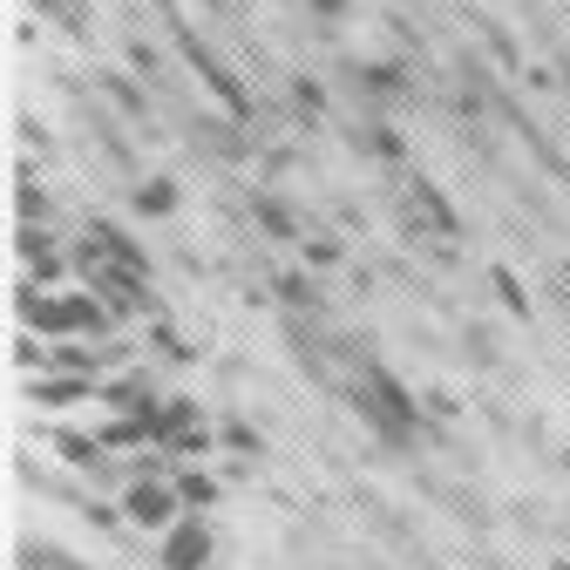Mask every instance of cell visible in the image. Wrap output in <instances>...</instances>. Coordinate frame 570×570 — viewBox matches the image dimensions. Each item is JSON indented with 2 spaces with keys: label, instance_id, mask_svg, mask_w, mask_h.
I'll use <instances>...</instances> for the list:
<instances>
[{
  "label": "cell",
  "instance_id": "cell-4",
  "mask_svg": "<svg viewBox=\"0 0 570 570\" xmlns=\"http://www.w3.org/2000/svg\"><path fill=\"white\" fill-rule=\"evenodd\" d=\"M184 55H190V68H197V82H204L210 96H218V109H225L232 122H245V116H252V96H245V82H238L232 68H225L218 55L204 48V41H184Z\"/></svg>",
  "mask_w": 570,
  "mask_h": 570
},
{
  "label": "cell",
  "instance_id": "cell-3",
  "mask_svg": "<svg viewBox=\"0 0 570 570\" xmlns=\"http://www.w3.org/2000/svg\"><path fill=\"white\" fill-rule=\"evenodd\" d=\"M210 557H218V530H210L204 510H184V517L157 537V563H164V570H210Z\"/></svg>",
  "mask_w": 570,
  "mask_h": 570
},
{
  "label": "cell",
  "instance_id": "cell-13",
  "mask_svg": "<svg viewBox=\"0 0 570 570\" xmlns=\"http://www.w3.org/2000/svg\"><path fill=\"white\" fill-rule=\"evenodd\" d=\"M218 442H225V449H238V455H258V449H265L245 421H225V428H218Z\"/></svg>",
  "mask_w": 570,
  "mask_h": 570
},
{
  "label": "cell",
  "instance_id": "cell-20",
  "mask_svg": "<svg viewBox=\"0 0 570 570\" xmlns=\"http://www.w3.org/2000/svg\"><path fill=\"white\" fill-rule=\"evenodd\" d=\"M557 570H570V563H557Z\"/></svg>",
  "mask_w": 570,
  "mask_h": 570
},
{
  "label": "cell",
  "instance_id": "cell-2",
  "mask_svg": "<svg viewBox=\"0 0 570 570\" xmlns=\"http://www.w3.org/2000/svg\"><path fill=\"white\" fill-rule=\"evenodd\" d=\"M361 407H367V421L381 428V442H394V449L414 442L421 414H414V401L401 394V381H394L387 367H367V374H361Z\"/></svg>",
  "mask_w": 570,
  "mask_h": 570
},
{
  "label": "cell",
  "instance_id": "cell-12",
  "mask_svg": "<svg viewBox=\"0 0 570 570\" xmlns=\"http://www.w3.org/2000/svg\"><path fill=\"white\" fill-rule=\"evenodd\" d=\"M299 252H306V265H313V272H333V265H340V238H306Z\"/></svg>",
  "mask_w": 570,
  "mask_h": 570
},
{
  "label": "cell",
  "instance_id": "cell-7",
  "mask_svg": "<svg viewBox=\"0 0 570 570\" xmlns=\"http://www.w3.org/2000/svg\"><path fill=\"white\" fill-rule=\"evenodd\" d=\"M414 204L428 210V225H435L442 238H462V218H455V204H449V197H442L435 184H414Z\"/></svg>",
  "mask_w": 570,
  "mask_h": 570
},
{
  "label": "cell",
  "instance_id": "cell-21",
  "mask_svg": "<svg viewBox=\"0 0 570 570\" xmlns=\"http://www.w3.org/2000/svg\"><path fill=\"white\" fill-rule=\"evenodd\" d=\"M563 462H570V455H563Z\"/></svg>",
  "mask_w": 570,
  "mask_h": 570
},
{
  "label": "cell",
  "instance_id": "cell-14",
  "mask_svg": "<svg viewBox=\"0 0 570 570\" xmlns=\"http://www.w3.org/2000/svg\"><path fill=\"white\" fill-rule=\"evenodd\" d=\"M41 361H55V346L41 353V346H35V333L21 326V340H14V367H41Z\"/></svg>",
  "mask_w": 570,
  "mask_h": 570
},
{
  "label": "cell",
  "instance_id": "cell-1",
  "mask_svg": "<svg viewBox=\"0 0 570 570\" xmlns=\"http://www.w3.org/2000/svg\"><path fill=\"white\" fill-rule=\"evenodd\" d=\"M177 517H184V495H177V475L170 469H129L122 475V523L129 530L164 537Z\"/></svg>",
  "mask_w": 570,
  "mask_h": 570
},
{
  "label": "cell",
  "instance_id": "cell-10",
  "mask_svg": "<svg viewBox=\"0 0 570 570\" xmlns=\"http://www.w3.org/2000/svg\"><path fill=\"white\" fill-rule=\"evenodd\" d=\"M367 142H374V150H381V164H394V170L407 164V150H401V136H394L387 122H374V129H367Z\"/></svg>",
  "mask_w": 570,
  "mask_h": 570
},
{
  "label": "cell",
  "instance_id": "cell-9",
  "mask_svg": "<svg viewBox=\"0 0 570 570\" xmlns=\"http://www.w3.org/2000/svg\"><path fill=\"white\" fill-rule=\"evenodd\" d=\"M489 285H495V299H503L517 320H530V293L517 285V272H510V265H489Z\"/></svg>",
  "mask_w": 570,
  "mask_h": 570
},
{
  "label": "cell",
  "instance_id": "cell-6",
  "mask_svg": "<svg viewBox=\"0 0 570 570\" xmlns=\"http://www.w3.org/2000/svg\"><path fill=\"white\" fill-rule=\"evenodd\" d=\"M252 218H258L265 238H299V218H293V204H285L278 190H265V197L252 204Z\"/></svg>",
  "mask_w": 570,
  "mask_h": 570
},
{
  "label": "cell",
  "instance_id": "cell-15",
  "mask_svg": "<svg viewBox=\"0 0 570 570\" xmlns=\"http://www.w3.org/2000/svg\"><path fill=\"white\" fill-rule=\"evenodd\" d=\"M129 68H136L142 82H157V48L150 41H129Z\"/></svg>",
  "mask_w": 570,
  "mask_h": 570
},
{
  "label": "cell",
  "instance_id": "cell-8",
  "mask_svg": "<svg viewBox=\"0 0 570 570\" xmlns=\"http://www.w3.org/2000/svg\"><path fill=\"white\" fill-rule=\"evenodd\" d=\"M170 475H177L184 510H210V503H218V475H210V469H170Z\"/></svg>",
  "mask_w": 570,
  "mask_h": 570
},
{
  "label": "cell",
  "instance_id": "cell-16",
  "mask_svg": "<svg viewBox=\"0 0 570 570\" xmlns=\"http://www.w3.org/2000/svg\"><path fill=\"white\" fill-rule=\"evenodd\" d=\"M293 102H299V109H306V116H320V109H326V89H320V82H306V76H299V82H293Z\"/></svg>",
  "mask_w": 570,
  "mask_h": 570
},
{
  "label": "cell",
  "instance_id": "cell-11",
  "mask_svg": "<svg viewBox=\"0 0 570 570\" xmlns=\"http://www.w3.org/2000/svg\"><path fill=\"white\" fill-rule=\"evenodd\" d=\"M102 89L116 96V109H122V116H142V89H136V82H122V76H102Z\"/></svg>",
  "mask_w": 570,
  "mask_h": 570
},
{
  "label": "cell",
  "instance_id": "cell-19",
  "mask_svg": "<svg viewBox=\"0 0 570 570\" xmlns=\"http://www.w3.org/2000/svg\"><path fill=\"white\" fill-rule=\"evenodd\" d=\"M563 278H570V258H563Z\"/></svg>",
  "mask_w": 570,
  "mask_h": 570
},
{
  "label": "cell",
  "instance_id": "cell-17",
  "mask_svg": "<svg viewBox=\"0 0 570 570\" xmlns=\"http://www.w3.org/2000/svg\"><path fill=\"white\" fill-rule=\"evenodd\" d=\"M313 14H326V21H340V14H353V0H313Z\"/></svg>",
  "mask_w": 570,
  "mask_h": 570
},
{
  "label": "cell",
  "instance_id": "cell-5",
  "mask_svg": "<svg viewBox=\"0 0 570 570\" xmlns=\"http://www.w3.org/2000/svg\"><path fill=\"white\" fill-rule=\"evenodd\" d=\"M177 204H184V190H177V177H142L136 184V218H177Z\"/></svg>",
  "mask_w": 570,
  "mask_h": 570
},
{
  "label": "cell",
  "instance_id": "cell-18",
  "mask_svg": "<svg viewBox=\"0 0 570 570\" xmlns=\"http://www.w3.org/2000/svg\"><path fill=\"white\" fill-rule=\"evenodd\" d=\"M204 8H225V0H204Z\"/></svg>",
  "mask_w": 570,
  "mask_h": 570
}]
</instances>
